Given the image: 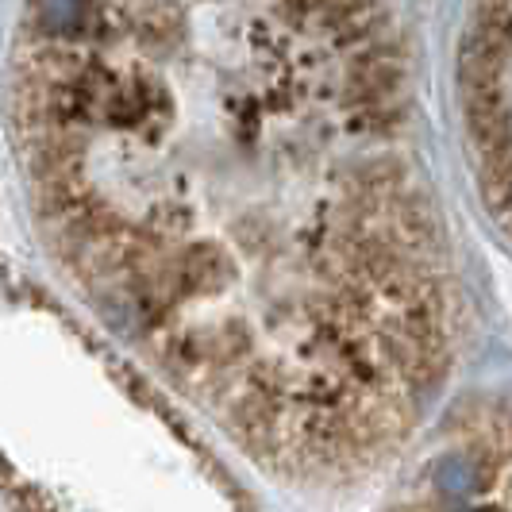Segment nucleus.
<instances>
[{
    "instance_id": "f257e3e1",
    "label": "nucleus",
    "mask_w": 512,
    "mask_h": 512,
    "mask_svg": "<svg viewBox=\"0 0 512 512\" xmlns=\"http://www.w3.org/2000/svg\"><path fill=\"white\" fill-rule=\"evenodd\" d=\"M58 120L128 154L85 243L162 355L293 474L382 459L436 401L459 282L389 0H62Z\"/></svg>"
},
{
    "instance_id": "f03ea898",
    "label": "nucleus",
    "mask_w": 512,
    "mask_h": 512,
    "mask_svg": "<svg viewBox=\"0 0 512 512\" xmlns=\"http://www.w3.org/2000/svg\"><path fill=\"white\" fill-rule=\"evenodd\" d=\"M459 108L486 205L512 239V0H474L459 51Z\"/></svg>"
},
{
    "instance_id": "7ed1b4c3",
    "label": "nucleus",
    "mask_w": 512,
    "mask_h": 512,
    "mask_svg": "<svg viewBox=\"0 0 512 512\" xmlns=\"http://www.w3.org/2000/svg\"><path fill=\"white\" fill-rule=\"evenodd\" d=\"M397 512H512V416L439 459Z\"/></svg>"
}]
</instances>
